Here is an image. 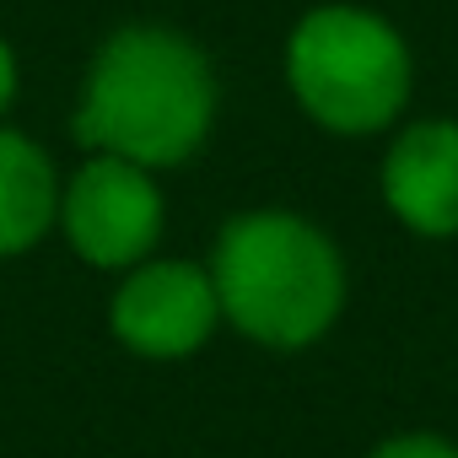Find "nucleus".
I'll return each instance as SVG.
<instances>
[{
  "mask_svg": "<svg viewBox=\"0 0 458 458\" xmlns=\"http://www.w3.org/2000/svg\"><path fill=\"white\" fill-rule=\"evenodd\" d=\"M292 103L329 135H394L415 98V49L372 6L324 0L302 12L281 49Z\"/></svg>",
  "mask_w": 458,
  "mask_h": 458,
  "instance_id": "3",
  "label": "nucleus"
},
{
  "mask_svg": "<svg viewBox=\"0 0 458 458\" xmlns=\"http://www.w3.org/2000/svg\"><path fill=\"white\" fill-rule=\"evenodd\" d=\"M377 194H383V210L410 238H426V243L458 238V119L453 114L404 119L388 135Z\"/></svg>",
  "mask_w": 458,
  "mask_h": 458,
  "instance_id": "6",
  "label": "nucleus"
},
{
  "mask_svg": "<svg viewBox=\"0 0 458 458\" xmlns=\"http://www.w3.org/2000/svg\"><path fill=\"white\" fill-rule=\"evenodd\" d=\"M367 458H458V442L442 431H394Z\"/></svg>",
  "mask_w": 458,
  "mask_h": 458,
  "instance_id": "8",
  "label": "nucleus"
},
{
  "mask_svg": "<svg viewBox=\"0 0 458 458\" xmlns=\"http://www.w3.org/2000/svg\"><path fill=\"white\" fill-rule=\"evenodd\" d=\"M60 167L17 124H0V259L33 254L60 221Z\"/></svg>",
  "mask_w": 458,
  "mask_h": 458,
  "instance_id": "7",
  "label": "nucleus"
},
{
  "mask_svg": "<svg viewBox=\"0 0 458 458\" xmlns=\"http://www.w3.org/2000/svg\"><path fill=\"white\" fill-rule=\"evenodd\" d=\"M55 226L65 233L71 254L103 276H124L146 265L151 254H162V233H167L162 173L135 167L124 157L87 151L60 183Z\"/></svg>",
  "mask_w": 458,
  "mask_h": 458,
  "instance_id": "4",
  "label": "nucleus"
},
{
  "mask_svg": "<svg viewBox=\"0 0 458 458\" xmlns=\"http://www.w3.org/2000/svg\"><path fill=\"white\" fill-rule=\"evenodd\" d=\"M17 98H22V65H17L12 38H0V124H12Z\"/></svg>",
  "mask_w": 458,
  "mask_h": 458,
  "instance_id": "9",
  "label": "nucleus"
},
{
  "mask_svg": "<svg viewBox=\"0 0 458 458\" xmlns=\"http://www.w3.org/2000/svg\"><path fill=\"white\" fill-rule=\"evenodd\" d=\"M205 265L216 281L221 324L265 351L318 345L351 297L340 243L313 216L281 205L226 216Z\"/></svg>",
  "mask_w": 458,
  "mask_h": 458,
  "instance_id": "2",
  "label": "nucleus"
},
{
  "mask_svg": "<svg viewBox=\"0 0 458 458\" xmlns=\"http://www.w3.org/2000/svg\"><path fill=\"white\" fill-rule=\"evenodd\" d=\"M221 114V81L210 55L167 22L114 28L81 76L71 135L81 151L124 157L167 173L199 157Z\"/></svg>",
  "mask_w": 458,
  "mask_h": 458,
  "instance_id": "1",
  "label": "nucleus"
},
{
  "mask_svg": "<svg viewBox=\"0 0 458 458\" xmlns=\"http://www.w3.org/2000/svg\"><path fill=\"white\" fill-rule=\"evenodd\" d=\"M221 329V302L205 259L151 254L124 270L108 297V335L140 361H189Z\"/></svg>",
  "mask_w": 458,
  "mask_h": 458,
  "instance_id": "5",
  "label": "nucleus"
}]
</instances>
